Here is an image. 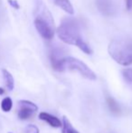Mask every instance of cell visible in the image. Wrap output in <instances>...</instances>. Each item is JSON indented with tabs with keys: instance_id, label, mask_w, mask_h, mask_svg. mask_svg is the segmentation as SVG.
I'll return each instance as SVG.
<instances>
[{
	"instance_id": "7c38bea8",
	"label": "cell",
	"mask_w": 132,
	"mask_h": 133,
	"mask_svg": "<svg viewBox=\"0 0 132 133\" xmlns=\"http://www.w3.org/2000/svg\"><path fill=\"white\" fill-rule=\"evenodd\" d=\"M13 108V101L10 97H5L1 102V110L4 112H9Z\"/></svg>"
},
{
	"instance_id": "8992f818",
	"label": "cell",
	"mask_w": 132,
	"mask_h": 133,
	"mask_svg": "<svg viewBox=\"0 0 132 133\" xmlns=\"http://www.w3.org/2000/svg\"><path fill=\"white\" fill-rule=\"evenodd\" d=\"M96 6L101 15L110 16L115 13V5L112 0H96Z\"/></svg>"
},
{
	"instance_id": "7a4b0ae2",
	"label": "cell",
	"mask_w": 132,
	"mask_h": 133,
	"mask_svg": "<svg viewBox=\"0 0 132 133\" xmlns=\"http://www.w3.org/2000/svg\"><path fill=\"white\" fill-rule=\"evenodd\" d=\"M108 52L119 64L129 66L132 64V38L117 37L109 43Z\"/></svg>"
},
{
	"instance_id": "30bf717a",
	"label": "cell",
	"mask_w": 132,
	"mask_h": 133,
	"mask_svg": "<svg viewBox=\"0 0 132 133\" xmlns=\"http://www.w3.org/2000/svg\"><path fill=\"white\" fill-rule=\"evenodd\" d=\"M106 102H107V105L111 113L114 115H120L121 110H120V105L114 98H112L111 96H106Z\"/></svg>"
},
{
	"instance_id": "3957f363",
	"label": "cell",
	"mask_w": 132,
	"mask_h": 133,
	"mask_svg": "<svg viewBox=\"0 0 132 133\" xmlns=\"http://www.w3.org/2000/svg\"><path fill=\"white\" fill-rule=\"evenodd\" d=\"M56 32L61 41L65 44L77 45L78 43L82 40L80 24L76 18L64 17L57 27Z\"/></svg>"
},
{
	"instance_id": "6da1fadb",
	"label": "cell",
	"mask_w": 132,
	"mask_h": 133,
	"mask_svg": "<svg viewBox=\"0 0 132 133\" xmlns=\"http://www.w3.org/2000/svg\"><path fill=\"white\" fill-rule=\"evenodd\" d=\"M34 26L38 34L45 40H52L54 35V21L51 12L42 0H35Z\"/></svg>"
},
{
	"instance_id": "5bb4252c",
	"label": "cell",
	"mask_w": 132,
	"mask_h": 133,
	"mask_svg": "<svg viewBox=\"0 0 132 133\" xmlns=\"http://www.w3.org/2000/svg\"><path fill=\"white\" fill-rule=\"evenodd\" d=\"M25 133H40V131H39V129L35 125L30 124L25 127Z\"/></svg>"
},
{
	"instance_id": "9c48e42d",
	"label": "cell",
	"mask_w": 132,
	"mask_h": 133,
	"mask_svg": "<svg viewBox=\"0 0 132 133\" xmlns=\"http://www.w3.org/2000/svg\"><path fill=\"white\" fill-rule=\"evenodd\" d=\"M2 74H3V79L4 82H5L6 89L9 91H12L15 88V80L13 75L6 69H2Z\"/></svg>"
},
{
	"instance_id": "4fadbf2b",
	"label": "cell",
	"mask_w": 132,
	"mask_h": 133,
	"mask_svg": "<svg viewBox=\"0 0 132 133\" xmlns=\"http://www.w3.org/2000/svg\"><path fill=\"white\" fill-rule=\"evenodd\" d=\"M122 75L126 82L132 87V68H126L122 70Z\"/></svg>"
},
{
	"instance_id": "ac0fdd59",
	"label": "cell",
	"mask_w": 132,
	"mask_h": 133,
	"mask_svg": "<svg viewBox=\"0 0 132 133\" xmlns=\"http://www.w3.org/2000/svg\"><path fill=\"white\" fill-rule=\"evenodd\" d=\"M9 133H11V132H9Z\"/></svg>"
},
{
	"instance_id": "ba28073f",
	"label": "cell",
	"mask_w": 132,
	"mask_h": 133,
	"mask_svg": "<svg viewBox=\"0 0 132 133\" xmlns=\"http://www.w3.org/2000/svg\"><path fill=\"white\" fill-rule=\"evenodd\" d=\"M52 1L54 5H56L58 7L62 9L64 12L68 13L70 15H73L74 9L70 0H52Z\"/></svg>"
},
{
	"instance_id": "9a60e30c",
	"label": "cell",
	"mask_w": 132,
	"mask_h": 133,
	"mask_svg": "<svg viewBox=\"0 0 132 133\" xmlns=\"http://www.w3.org/2000/svg\"><path fill=\"white\" fill-rule=\"evenodd\" d=\"M7 2H8L9 5H10L12 7H14L15 9H19L20 8L19 4H18V2L16 1V0H7Z\"/></svg>"
},
{
	"instance_id": "277c9868",
	"label": "cell",
	"mask_w": 132,
	"mask_h": 133,
	"mask_svg": "<svg viewBox=\"0 0 132 133\" xmlns=\"http://www.w3.org/2000/svg\"><path fill=\"white\" fill-rule=\"evenodd\" d=\"M62 72L65 70L70 71H76L78 72L81 76L91 81H95L97 79V76L94 74V72L88 66L85 64L83 62L77 58L72 57V56H67L64 57L62 59Z\"/></svg>"
},
{
	"instance_id": "52a82bcc",
	"label": "cell",
	"mask_w": 132,
	"mask_h": 133,
	"mask_svg": "<svg viewBox=\"0 0 132 133\" xmlns=\"http://www.w3.org/2000/svg\"><path fill=\"white\" fill-rule=\"evenodd\" d=\"M39 119L41 121L46 122L52 128L57 129V128H61L62 126V122L60 119H58L56 116H53L50 113H47V112H44V111L40 112L39 113Z\"/></svg>"
},
{
	"instance_id": "8fae6325",
	"label": "cell",
	"mask_w": 132,
	"mask_h": 133,
	"mask_svg": "<svg viewBox=\"0 0 132 133\" xmlns=\"http://www.w3.org/2000/svg\"><path fill=\"white\" fill-rule=\"evenodd\" d=\"M62 133H79L77 130L73 128L72 124L71 123V121L67 119L66 117H64L62 118Z\"/></svg>"
},
{
	"instance_id": "e0dca14e",
	"label": "cell",
	"mask_w": 132,
	"mask_h": 133,
	"mask_svg": "<svg viewBox=\"0 0 132 133\" xmlns=\"http://www.w3.org/2000/svg\"><path fill=\"white\" fill-rule=\"evenodd\" d=\"M5 90L4 89V88L0 87V95H4L5 94Z\"/></svg>"
},
{
	"instance_id": "5b68a950",
	"label": "cell",
	"mask_w": 132,
	"mask_h": 133,
	"mask_svg": "<svg viewBox=\"0 0 132 133\" xmlns=\"http://www.w3.org/2000/svg\"><path fill=\"white\" fill-rule=\"evenodd\" d=\"M38 110V107L35 103L27 100H21L18 102L17 117L21 121H26Z\"/></svg>"
},
{
	"instance_id": "2e32d148",
	"label": "cell",
	"mask_w": 132,
	"mask_h": 133,
	"mask_svg": "<svg viewBox=\"0 0 132 133\" xmlns=\"http://www.w3.org/2000/svg\"><path fill=\"white\" fill-rule=\"evenodd\" d=\"M126 4V8L129 11L132 10V0H125Z\"/></svg>"
}]
</instances>
